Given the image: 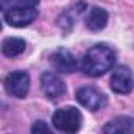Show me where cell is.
<instances>
[{"instance_id":"obj_1","label":"cell","mask_w":134,"mask_h":134,"mask_svg":"<svg viewBox=\"0 0 134 134\" xmlns=\"http://www.w3.org/2000/svg\"><path fill=\"white\" fill-rule=\"evenodd\" d=\"M114 63H115V51L107 44H95L85 52L81 68L84 74L90 77H99L112 70Z\"/></svg>"},{"instance_id":"obj_2","label":"cell","mask_w":134,"mask_h":134,"mask_svg":"<svg viewBox=\"0 0 134 134\" xmlns=\"http://www.w3.org/2000/svg\"><path fill=\"white\" fill-rule=\"evenodd\" d=\"M52 125L60 132H76L82 126V114L79 109L73 106H66L54 112L52 115Z\"/></svg>"},{"instance_id":"obj_3","label":"cell","mask_w":134,"mask_h":134,"mask_svg":"<svg viewBox=\"0 0 134 134\" xmlns=\"http://www.w3.org/2000/svg\"><path fill=\"white\" fill-rule=\"evenodd\" d=\"M38 16V10L36 7H13L7 11H3V18L5 22L11 27H27L30 25Z\"/></svg>"},{"instance_id":"obj_4","label":"cell","mask_w":134,"mask_h":134,"mask_svg":"<svg viewBox=\"0 0 134 134\" xmlns=\"http://www.w3.org/2000/svg\"><path fill=\"white\" fill-rule=\"evenodd\" d=\"M76 99L92 112H96L107 104V96L95 87H81L76 92Z\"/></svg>"},{"instance_id":"obj_5","label":"cell","mask_w":134,"mask_h":134,"mask_svg":"<svg viewBox=\"0 0 134 134\" xmlns=\"http://www.w3.org/2000/svg\"><path fill=\"white\" fill-rule=\"evenodd\" d=\"M30 88V77L25 71H13L5 77V90L16 98H25Z\"/></svg>"},{"instance_id":"obj_6","label":"cell","mask_w":134,"mask_h":134,"mask_svg":"<svg viewBox=\"0 0 134 134\" xmlns=\"http://www.w3.org/2000/svg\"><path fill=\"white\" fill-rule=\"evenodd\" d=\"M110 88L118 95L131 93L134 88V77L126 66H118L110 76Z\"/></svg>"},{"instance_id":"obj_7","label":"cell","mask_w":134,"mask_h":134,"mask_svg":"<svg viewBox=\"0 0 134 134\" xmlns=\"http://www.w3.org/2000/svg\"><path fill=\"white\" fill-rule=\"evenodd\" d=\"M41 90L49 99H57V98L65 95L66 87L57 74H54L51 71H46L41 76Z\"/></svg>"},{"instance_id":"obj_8","label":"cell","mask_w":134,"mask_h":134,"mask_svg":"<svg viewBox=\"0 0 134 134\" xmlns=\"http://www.w3.org/2000/svg\"><path fill=\"white\" fill-rule=\"evenodd\" d=\"M49 60H51L52 66L60 73H74L77 70V66H79L76 57L68 49H57L51 55Z\"/></svg>"},{"instance_id":"obj_9","label":"cell","mask_w":134,"mask_h":134,"mask_svg":"<svg viewBox=\"0 0 134 134\" xmlns=\"http://www.w3.org/2000/svg\"><path fill=\"white\" fill-rule=\"evenodd\" d=\"M103 132L114 134V132H134V117L120 115L112 118L107 125H104Z\"/></svg>"},{"instance_id":"obj_10","label":"cell","mask_w":134,"mask_h":134,"mask_svg":"<svg viewBox=\"0 0 134 134\" xmlns=\"http://www.w3.org/2000/svg\"><path fill=\"white\" fill-rule=\"evenodd\" d=\"M84 10H85V3H84V2H79V3H76L74 7L65 10V11L60 14V18H58V22H57L58 27H60L62 30H65V32L71 30V27L74 25L76 19L79 18V14H81Z\"/></svg>"},{"instance_id":"obj_11","label":"cell","mask_w":134,"mask_h":134,"mask_svg":"<svg viewBox=\"0 0 134 134\" xmlns=\"http://www.w3.org/2000/svg\"><path fill=\"white\" fill-rule=\"evenodd\" d=\"M107 19H109V16H107V11L106 10L99 8V7H93V8H90L88 14L85 18V25L90 30L98 32V30H103L106 27Z\"/></svg>"},{"instance_id":"obj_12","label":"cell","mask_w":134,"mask_h":134,"mask_svg":"<svg viewBox=\"0 0 134 134\" xmlns=\"http://www.w3.org/2000/svg\"><path fill=\"white\" fill-rule=\"evenodd\" d=\"M25 41L22 38H16V36H10L7 40H3L2 43V52L7 57H18L25 51Z\"/></svg>"},{"instance_id":"obj_13","label":"cell","mask_w":134,"mask_h":134,"mask_svg":"<svg viewBox=\"0 0 134 134\" xmlns=\"http://www.w3.org/2000/svg\"><path fill=\"white\" fill-rule=\"evenodd\" d=\"M40 0H0L2 11H7L13 7H36Z\"/></svg>"},{"instance_id":"obj_14","label":"cell","mask_w":134,"mask_h":134,"mask_svg":"<svg viewBox=\"0 0 134 134\" xmlns=\"http://www.w3.org/2000/svg\"><path fill=\"white\" fill-rule=\"evenodd\" d=\"M51 131V128L44 123V121H36L33 126H32V132L33 134H36V132H49Z\"/></svg>"}]
</instances>
